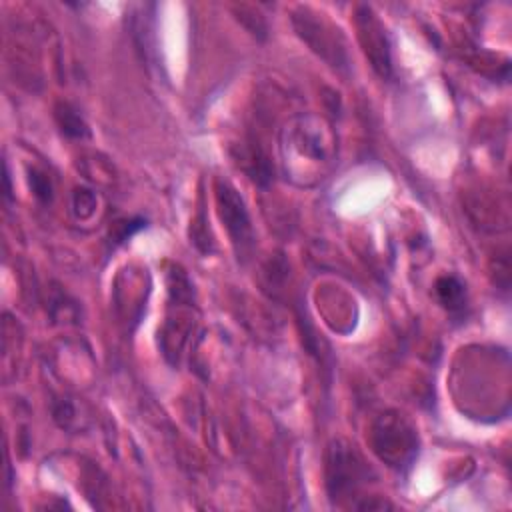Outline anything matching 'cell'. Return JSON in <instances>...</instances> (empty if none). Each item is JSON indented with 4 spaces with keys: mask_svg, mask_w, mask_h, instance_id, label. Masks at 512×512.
Wrapping results in <instances>:
<instances>
[{
    "mask_svg": "<svg viewBox=\"0 0 512 512\" xmlns=\"http://www.w3.org/2000/svg\"><path fill=\"white\" fill-rule=\"evenodd\" d=\"M278 160L284 178L298 188H314L338 164V134L334 124L316 112L290 116L278 134Z\"/></svg>",
    "mask_w": 512,
    "mask_h": 512,
    "instance_id": "cell-1",
    "label": "cell"
},
{
    "mask_svg": "<svg viewBox=\"0 0 512 512\" xmlns=\"http://www.w3.org/2000/svg\"><path fill=\"white\" fill-rule=\"evenodd\" d=\"M374 454L390 468H408L418 452V434L398 412H386L376 418L370 432Z\"/></svg>",
    "mask_w": 512,
    "mask_h": 512,
    "instance_id": "cell-2",
    "label": "cell"
},
{
    "mask_svg": "<svg viewBox=\"0 0 512 512\" xmlns=\"http://www.w3.org/2000/svg\"><path fill=\"white\" fill-rule=\"evenodd\" d=\"M368 474L370 470L354 446L338 440L328 448L326 486L330 498L336 500V504L340 500L360 498L358 490L368 482Z\"/></svg>",
    "mask_w": 512,
    "mask_h": 512,
    "instance_id": "cell-3",
    "label": "cell"
},
{
    "mask_svg": "<svg viewBox=\"0 0 512 512\" xmlns=\"http://www.w3.org/2000/svg\"><path fill=\"white\" fill-rule=\"evenodd\" d=\"M292 22H294L298 36L322 60H326L330 66H334L338 70L348 66L346 44L334 26H330L326 20L318 18V14H310L308 10L296 12L292 16Z\"/></svg>",
    "mask_w": 512,
    "mask_h": 512,
    "instance_id": "cell-4",
    "label": "cell"
},
{
    "mask_svg": "<svg viewBox=\"0 0 512 512\" xmlns=\"http://www.w3.org/2000/svg\"><path fill=\"white\" fill-rule=\"evenodd\" d=\"M216 204H218V214L228 230V236L232 240V246L238 258L246 256L254 244V230H252V222L242 196L232 184L218 180Z\"/></svg>",
    "mask_w": 512,
    "mask_h": 512,
    "instance_id": "cell-5",
    "label": "cell"
},
{
    "mask_svg": "<svg viewBox=\"0 0 512 512\" xmlns=\"http://www.w3.org/2000/svg\"><path fill=\"white\" fill-rule=\"evenodd\" d=\"M358 38L360 44L372 62V68L382 76L388 78L392 72V58H390V42L382 22L372 14L368 6H362L356 16Z\"/></svg>",
    "mask_w": 512,
    "mask_h": 512,
    "instance_id": "cell-6",
    "label": "cell"
},
{
    "mask_svg": "<svg viewBox=\"0 0 512 512\" xmlns=\"http://www.w3.org/2000/svg\"><path fill=\"white\" fill-rule=\"evenodd\" d=\"M436 294L448 310H460L464 304V284L456 276L438 278Z\"/></svg>",
    "mask_w": 512,
    "mask_h": 512,
    "instance_id": "cell-7",
    "label": "cell"
},
{
    "mask_svg": "<svg viewBox=\"0 0 512 512\" xmlns=\"http://www.w3.org/2000/svg\"><path fill=\"white\" fill-rule=\"evenodd\" d=\"M56 120L60 130L70 138H84L88 136V126L82 120V116L68 104H58L56 108Z\"/></svg>",
    "mask_w": 512,
    "mask_h": 512,
    "instance_id": "cell-8",
    "label": "cell"
},
{
    "mask_svg": "<svg viewBox=\"0 0 512 512\" xmlns=\"http://www.w3.org/2000/svg\"><path fill=\"white\" fill-rule=\"evenodd\" d=\"M94 208H96V196L90 190H86V188L76 190V194H74V210H76V214L80 218H88V216H92Z\"/></svg>",
    "mask_w": 512,
    "mask_h": 512,
    "instance_id": "cell-9",
    "label": "cell"
},
{
    "mask_svg": "<svg viewBox=\"0 0 512 512\" xmlns=\"http://www.w3.org/2000/svg\"><path fill=\"white\" fill-rule=\"evenodd\" d=\"M30 184H32L34 194H36L40 200L48 202V200L52 198V184H50V180H48L44 174H40V172H30Z\"/></svg>",
    "mask_w": 512,
    "mask_h": 512,
    "instance_id": "cell-10",
    "label": "cell"
}]
</instances>
